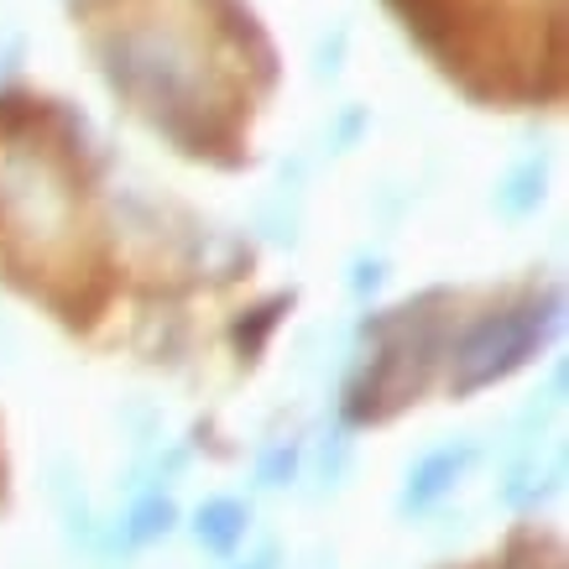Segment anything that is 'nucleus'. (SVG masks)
<instances>
[{
	"mask_svg": "<svg viewBox=\"0 0 569 569\" xmlns=\"http://www.w3.org/2000/svg\"><path fill=\"white\" fill-rule=\"evenodd\" d=\"M553 309H559V303H549V309L528 303V309H518V313L486 319V325L466 340V350H460L455 392H476V387H491V381L512 377L518 366H528V356H533V350L549 340Z\"/></svg>",
	"mask_w": 569,
	"mask_h": 569,
	"instance_id": "f257e3e1",
	"label": "nucleus"
},
{
	"mask_svg": "<svg viewBox=\"0 0 569 569\" xmlns=\"http://www.w3.org/2000/svg\"><path fill=\"white\" fill-rule=\"evenodd\" d=\"M246 533V507L241 501H209L199 512V538L214 549H236V538Z\"/></svg>",
	"mask_w": 569,
	"mask_h": 569,
	"instance_id": "f03ea898",
	"label": "nucleus"
}]
</instances>
